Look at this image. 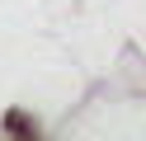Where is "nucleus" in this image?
<instances>
[]
</instances>
